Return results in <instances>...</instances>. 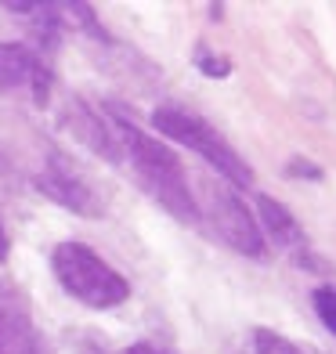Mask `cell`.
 Returning <instances> with one entry per match:
<instances>
[{
    "label": "cell",
    "instance_id": "cell-1",
    "mask_svg": "<svg viewBox=\"0 0 336 354\" xmlns=\"http://www.w3.org/2000/svg\"><path fill=\"white\" fill-rule=\"evenodd\" d=\"M112 116V127L120 134V145H123V163H131L138 181L145 185L149 196L163 206V210L181 221V224H199L203 214H199V203L192 196V185L185 177V167L174 149H167L159 138L145 134L138 123H131L127 112H120L116 105L105 109Z\"/></svg>",
    "mask_w": 336,
    "mask_h": 354
},
{
    "label": "cell",
    "instance_id": "cell-2",
    "mask_svg": "<svg viewBox=\"0 0 336 354\" xmlns=\"http://www.w3.org/2000/svg\"><path fill=\"white\" fill-rule=\"evenodd\" d=\"M51 271L58 286L91 311H112L131 300V282L87 243H58L51 250Z\"/></svg>",
    "mask_w": 336,
    "mask_h": 354
},
{
    "label": "cell",
    "instance_id": "cell-3",
    "mask_svg": "<svg viewBox=\"0 0 336 354\" xmlns=\"http://www.w3.org/2000/svg\"><path fill=\"white\" fill-rule=\"evenodd\" d=\"M152 127H156V134H163V138H170V141L185 145V149L199 152L232 188H250V185H253L250 163L232 149L228 141H224V134L217 131L214 123H206V120L199 116V112H188V109H181V105H159V109L152 112Z\"/></svg>",
    "mask_w": 336,
    "mask_h": 354
},
{
    "label": "cell",
    "instance_id": "cell-4",
    "mask_svg": "<svg viewBox=\"0 0 336 354\" xmlns=\"http://www.w3.org/2000/svg\"><path fill=\"white\" fill-rule=\"evenodd\" d=\"M199 214H206V221L214 224V232L228 243L235 253L250 257V261H264L268 257V243H264V232L257 217L250 214V206L239 199V192L228 181H210L206 185V196Z\"/></svg>",
    "mask_w": 336,
    "mask_h": 354
},
{
    "label": "cell",
    "instance_id": "cell-5",
    "mask_svg": "<svg viewBox=\"0 0 336 354\" xmlns=\"http://www.w3.org/2000/svg\"><path fill=\"white\" fill-rule=\"evenodd\" d=\"M37 188H40V196H47L51 203L66 206V210H73L80 217H98L105 210L98 192H94L84 177L69 167V159H62V156H51L44 163V170L37 174Z\"/></svg>",
    "mask_w": 336,
    "mask_h": 354
},
{
    "label": "cell",
    "instance_id": "cell-6",
    "mask_svg": "<svg viewBox=\"0 0 336 354\" xmlns=\"http://www.w3.org/2000/svg\"><path fill=\"white\" fill-rule=\"evenodd\" d=\"M257 224L264 232V243L271 239L282 253H290L300 268H315V253L308 243V232L300 228V221L293 217V210L271 196H257Z\"/></svg>",
    "mask_w": 336,
    "mask_h": 354
},
{
    "label": "cell",
    "instance_id": "cell-7",
    "mask_svg": "<svg viewBox=\"0 0 336 354\" xmlns=\"http://www.w3.org/2000/svg\"><path fill=\"white\" fill-rule=\"evenodd\" d=\"M19 87H29L37 105H47V98H51V69L26 44H0V91H19Z\"/></svg>",
    "mask_w": 336,
    "mask_h": 354
},
{
    "label": "cell",
    "instance_id": "cell-8",
    "mask_svg": "<svg viewBox=\"0 0 336 354\" xmlns=\"http://www.w3.org/2000/svg\"><path fill=\"white\" fill-rule=\"evenodd\" d=\"M66 123L73 127V134L84 141L94 156H102L116 167L123 163V145H120V134H116V127H112L109 112L91 109L87 102H73L69 112H66Z\"/></svg>",
    "mask_w": 336,
    "mask_h": 354
},
{
    "label": "cell",
    "instance_id": "cell-9",
    "mask_svg": "<svg viewBox=\"0 0 336 354\" xmlns=\"http://www.w3.org/2000/svg\"><path fill=\"white\" fill-rule=\"evenodd\" d=\"M0 354H51V347L22 311L0 308Z\"/></svg>",
    "mask_w": 336,
    "mask_h": 354
},
{
    "label": "cell",
    "instance_id": "cell-10",
    "mask_svg": "<svg viewBox=\"0 0 336 354\" xmlns=\"http://www.w3.org/2000/svg\"><path fill=\"white\" fill-rule=\"evenodd\" d=\"M253 354H304L290 336H282L275 329H253Z\"/></svg>",
    "mask_w": 336,
    "mask_h": 354
},
{
    "label": "cell",
    "instance_id": "cell-11",
    "mask_svg": "<svg viewBox=\"0 0 336 354\" xmlns=\"http://www.w3.org/2000/svg\"><path fill=\"white\" fill-rule=\"evenodd\" d=\"M196 66H199L203 76H210V80H224V76H232V69H235L228 55H217L214 47H206V44L196 47Z\"/></svg>",
    "mask_w": 336,
    "mask_h": 354
},
{
    "label": "cell",
    "instance_id": "cell-12",
    "mask_svg": "<svg viewBox=\"0 0 336 354\" xmlns=\"http://www.w3.org/2000/svg\"><path fill=\"white\" fill-rule=\"evenodd\" d=\"M311 304H315L318 322H322V326L336 336V286H315Z\"/></svg>",
    "mask_w": 336,
    "mask_h": 354
},
{
    "label": "cell",
    "instance_id": "cell-13",
    "mask_svg": "<svg viewBox=\"0 0 336 354\" xmlns=\"http://www.w3.org/2000/svg\"><path fill=\"white\" fill-rule=\"evenodd\" d=\"M290 177H308V181H322V167L315 163V159H290V167H286Z\"/></svg>",
    "mask_w": 336,
    "mask_h": 354
},
{
    "label": "cell",
    "instance_id": "cell-14",
    "mask_svg": "<svg viewBox=\"0 0 336 354\" xmlns=\"http://www.w3.org/2000/svg\"><path fill=\"white\" fill-rule=\"evenodd\" d=\"M120 354H170V351H159L152 344H131V347H123Z\"/></svg>",
    "mask_w": 336,
    "mask_h": 354
},
{
    "label": "cell",
    "instance_id": "cell-15",
    "mask_svg": "<svg viewBox=\"0 0 336 354\" xmlns=\"http://www.w3.org/2000/svg\"><path fill=\"white\" fill-rule=\"evenodd\" d=\"M8 253H11V243H8V232L0 228V264L8 261Z\"/></svg>",
    "mask_w": 336,
    "mask_h": 354
}]
</instances>
